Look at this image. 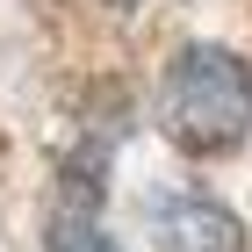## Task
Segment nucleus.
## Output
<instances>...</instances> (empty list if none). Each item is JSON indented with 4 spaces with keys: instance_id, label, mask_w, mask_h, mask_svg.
I'll return each instance as SVG.
<instances>
[{
    "instance_id": "1",
    "label": "nucleus",
    "mask_w": 252,
    "mask_h": 252,
    "mask_svg": "<svg viewBox=\"0 0 252 252\" xmlns=\"http://www.w3.org/2000/svg\"><path fill=\"white\" fill-rule=\"evenodd\" d=\"M158 130L188 158L238 152L252 130V65L216 43H188L158 79Z\"/></svg>"
},
{
    "instance_id": "3",
    "label": "nucleus",
    "mask_w": 252,
    "mask_h": 252,
    "mask_svg": "<svg viewBox=\"0 0 252 252\" xmlns=\"http://www.w3.org/2000/svg\"><path fill=\"white\" fill-rule=\"evenodd\" d=\"M51 252H123V245H116L108 231H94V223H58Z\"/></svg>"
},
{
    "instance_id": "2",
    "label": "nucleus",
    "mask_w": 252,
    "mask_h": 252,
    "mask_svg": "<svg viewBox=\"0 0 252 252\" xmlns=\"http://www.w3.org/2000/svg\"><path fill=\"white\" fill-rule=\"evenodd\" d=\"M158 216V238L173 252H238L245 245V231H238V216L223 209V202H209V194H180V202H166Z\"/></svg>"
}]
</instances>
